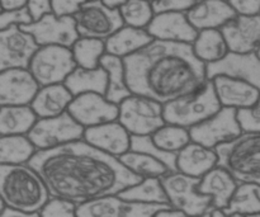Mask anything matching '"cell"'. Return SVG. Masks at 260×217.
Segmentation results:
<instances>
[{"label": "cell", "instance_id": "cell-3", "mask_svg": "<svg viewBox=\"0 0 260 217\" xmlns=\"http://www.w3.org/2000/svg\"><path fill=\"white\" fill-rule=\"evenodd\" d=\"M51 193L40 173L29 164H0V200L32 216L40 212Z\"/></svg>", "mask_w": 260, "mask_h": 217}, {"label": "cell", "instance_id": "cell-1", "mask_svg": "<svg viewBox=\"0 0 260 217\" xmlns=\"http://www.w3.org/2000/svg\"><path fill=\"white\" fill-rule=\"evenodd\" d=\"M28 164L45 180L51 196L78 205L118 195L144 178L119 160L80 139L47 150H38Z\"/></svg>", "mask_w": 260, "mask_h": 217}, {"label": "cell", "instance_id": "cell-26", "mask_svg": "<svg viewBox=\"0 0 260 217\" xmlns=\"http://www.w3.org/2000/svg\"><path fill=\"white\" fill-rule=\"evenodd\" d=\"M151 41H154V37L147 28H137L124 24L106 40L107 53L123 58L141 50Z\"/></svg>", "mask_w": 260, "mask_h": 217}, {"label": "cell", "instance_id": "cell-29", "mask_svg": "<svg viewBox=\"0 0 260 217\" xmlns=\"http://www.w3.org/2000/svg\"><path fill=\"white\" fill-rule=\"evenodd\" d=\"M101 65L108 73V89L106 93V98L108 101L119 104L134 94L127 85L123 58L111 53H104L101 58Z\"/></svg>", "mask_w": 260, "mask_h": 217}, {"label": "cell", "instance_id": "cell-44", "mask_svg": "<svg viewBox=\"0 0 260 217\" xmlns=\"http://www.w3.org/2000/svg\"><path fill=\"white\" fill-rule=\"evenodd\" d=\"M28 10L32 15L33 22L40 20L46 14L52 13V2L51 0H28Z\"/></svg>", "mask_w": 260, "mask_h": 217}, {"label": "cell", "instance_id": "cell-13", "mask_svg": "<svg viewBox=\"0 0 260 217\" xmlns=\"http://www.w3.org/2000/svg\"><path fill=\"white\" fill-rule=\"evenodd\" d=\"M41 46L20 25L0 29V71L12 68L28 69Z\"/></svg>", "mask_w": 260, "mask_h": 217}, {"label": "cell", "instance_id": "cell-18", "mask_svg": "<svg viewBox=\"0 0 260 217\" xmlns=\"http://www.w3.org/2000/svg\"><path fill=\"white\" fill-rule=\"evenodd\" d=\"M228 75L253 84L260 90V56L258 52H229L222 60L207 64V76Z\"/></svg>", "mask_w": 260, "mask_h": 217}, {"label": "cell", "instance_id": "cell-2", "mask_svg": "<svg viewBox=\"0 0 260 217\" xmlns=\"http://www.w3.org/2000/svg\"><path fill=\"white\" fill-rule=\"evenodd\" d=\"M123 63L132 93L162 104L197 90L208 80L207 64L197 57L192 43L154 38L123 57Z\"/></svg>", "mask_w": 260, "mask_h": 217}, {"label": "cell", "instance_id": "cell-33", "mask_svg": "<svg viewBox=\"0 0 260 217\" xmlns=\"http://www.w3.org/2000/svg\"><path fill=\"white\" fill-rule=\"evenodd\" d=\"M122 198L144 203H170L160 177L144 178L137 184L118 193Z\"/></svg>", "mask_w": 260, "mask_h": 217}, {"label": "cell", "instance_id": "cell-41", "mask_svg": "<svg viewBox=\"0 0 260 217\" xmlns=\"http://www.w3.org/2000/svg\"><path fill=\"white\" fill-rule=\"evenodd\" d=\"M32 15L27 7L19 9L2 10L0 13V29L12 27V25H24L32 23Z\"/></svg>", "mask_w": 260, "mask_h": 217}, {"label": "cell", "instance_id": "cell-22", "mask_svg": "<svg viewBox=\"0 0 260 217\" xmlns=\"http://www.w3.org/2000/svg\"><path fill=\"white\" fill-rule=\"evenodd\" d=\"M236 15L229 0H197L187 12L188 19L198 30L220 29Z\"/></svg>", "mask_w": 260, "mask_h": 217}, {"label": "cell", "instance_id": "cell-21", "mask_svg": "<svg viewBox=\"0 0 260 217\" xmlns=\"http://www.w3.org/2000/svg\"><path fill=\"white\" fill-rule=\"evenodd\" d=\"M213 81L216 94L222 107L240 109L255 104L260 98V90L253 84L228 75H217Z\"/></svg>", "mask_w": 260, "mask_h": 217}, {"label": "cell", "instance_id": "cell-35", "mask_svg": "<svg viewBox=\"0 0 260 217\" xmlns=\"http://www.w3.org/2000/svg\"><path fill=\"white\" fill-rule=\"evenodd\" d=\"M78 66L95 69L101 66V58L107 53L106 41L101 38L81 37L71 47Z\"/></svg>", "mask_w": 260, "mask_h": 217}, {"label": "cell", "instance_id": "cell-50", "mask_svg": "<svg viewBox=\"0 0 260 217\" xmlns=\"http://www.w3.org/2000/svg\"><path fill=\"white\" fill-rule=\"evenodd\" d=\"M151 2H152V0H151Z\"/></svg>", "mask_w": 260, "mask_h": 217}, {"label": "cell", "instance_id": "cell-38", "mask_svg": "<svg viewBox=\"0 0 260 217\" xmlns=\"http://www.w3.org/2000/svg\"><path fill=\"white\" fill-rule=\"evenodd\" d=\"M131 150L135 151L146 152V154L152 155L154 158L159 159L160 162L164 163L170 170H178L177 160L178 154L177 152H169L162 150L161 147L157 146L155 141L152 140L151 135H144V136H139V135H132L131 141Z\"/></svg>", "mask_w": 260, "mask_h": 217}, {"label": "cell", "instance_id": "cell-11", "mask_svg": "<svg viewBox=\"0 0 260 217\" xmlns=\"http://www.w3.org/2000/svg\"><path fill=\"white\" fill-rule=\"evenodd\" d=\"M169 206L170 203H144L111 195L80 203L78 217H150Z\"/></svg>", "mask_w": 260, "mask_h": 217}, {"label": "cell", "instance_id": "cell-43", "mask_svg": "<svg viewBox=\"0 0 260 217\" xmlns=\"http://www.w3.org/2000/svg\"><path fill=\"white\" fill-rule=\"evenodd\" d=\"M52 12L57 15H75L89 0H51Z\"/></svg>", "mask_w": 260, "mask_h": 217}, {"label": "cell", "instance_id": "cell-42", "mask_svg": "<svg viewBox=\"0 0 260 217\" xmlns=\"http://www.w3.org/2000/svg\"><path fill=\"white\" fill-rule=\"evenodd\" d=\"M197 0H152L155 14L164 12H185L187 13Z\"/></svg>", "mask_w": 260, "mask_h": 217}, {"label": "cell", "instance_id": "cell-16", "mask_svg": "<svg viewBox=\"0 0 260 217\" xmlns=\"http://www.w3.org/2000/svg\"><path fill=\"white\" fill-rule=\"evenodd\" d=\"M41 89L29 69L12 68L0 73V106L30 104Z\"/></svg>", "mask_w": 260, "mask_h": 217}, {"label": "cell", "instance_id": "cell-6", "mask_svg": "<svg viewBox=\"0 0 260 217\" xmlns=\"http://www.w3.org/2000/svg\"><path fill=\"white\" fill-rule=\"evenodd\" d=\"M160 179L173 207L183 211L187 216H207L212 207V198L198 191L202 178L179 170H169Z\"/></svg>", "mask_w": 260, "mask_h": 217}, {"label": "cell", "instance_id": "cell-15", "mask_svg": "<svg viewBox=\"0 0 260 217\" xmlns=\"http://www.w3.org/2000/svg\"><path fill=\"white\" fill-rule=\"evenodd\" d=\"M68 111L86 129L117 121L119 117V104L108 101L103 94L83 93L74 97Z\"/></svg>", "mask_w": 260, "mask_h": 217}, {"label": "cell", "instance_id": "cell-27", "mask_svg": "<svg viewBox=\"0 0 260 217\" xmlns=\"http://www.w3.org/2000/svg\"><path fill=\"white\" fill-rule=\"evenodd\" d=\"M74 96L83 93H99L106 96L108 89V73L103 66L85 69L78 66L63 81Z\"/></svg>", "mask_w": 260, "mask_h": 217}, {"label": "cell", "instance_id": "cell-46", "mask_svg": "<svg viewBox=\"0 0 260 217\" xmlns=\"http://www.w3.org/2000/svg\"><path fill=\"white\" fill-rule=\"evenodd\" d=\"M28 0H2V10L19 9L27 7Z\"/></svg>", "mask_w": 260, "mask_h": 217}, {"label": "cell", "instance_id": "cell-48", "mask_svg": "<svg viewBox=\"0 0 260 217\" xmlns=\"http://www.w3.org/2000/svg\"><path fill=\"white\" fill-rule=\"evenodd\" d=\"M102 2L106 3V4H108V5H111V7H119V5H121L124 0H102Z\"/></svg>", "mask_w": 260, "mask_h": 217}, {"label": "cell", "instance_id": "cell-12", "mask_svg": "<svg viewBox=\"0 0 260 217\" xmlns=\"http://www.w3.org/2000/svg\"><path fill=\"white\" fill-rule=\"evenodd\" d=\"M192 141L215 149L243 134L238 119V109L222 107L216 114L189 129Z\"/></svg>", "mask_w": 260, "mask_h": 217}, {"label": "cell", "instance_id": "cell-39", "mask_svg": "<svg viewBox=\"0 0 260 217\" xmlns=\"http://www.w3.org/2000/svg\"><path fill=\"white\" fill-rule=\"evenodd\" d=\"M78 203L63 197L51 196L41 210L42 217H73L78 216Z\"/></svg>", "mask_w": 260, "mask_h": 217}, {"label": "cell", "instance_id": "cell-7", "mask_svg": "<svg viewBox=\"0 0 260 217\" xmlns=\"http://www.w3.org/2000/svg\"><path fill=\"white\" fill-rule=\"evenodd\" d=\"M118 121L131 135H152L167 123L164 104L149 97L132 94L119 103Z\"/></svg>", "mask_w": 260, "mask_h": 217}, {"label": "cell", "instance_id": "cell-19", "mask_svg": "<svg viewBox=\"0 0 260 217\" xmlns=\"http://www.w3.org/2000/svg\"><path fill=\"white\" fill-rule=\"evenodd\" d=\"M147 30L157 40L193 43L200 30L193 27L185 12H164L154 15Z\"/></svg>", "mask_w": 260, "mask_h": 217}, {"label": "cell", "instance_id": "cell-20", "mask_svg": "<svg viewBox=\"0 0 260 217\" xmlns=\"http://www.w3.org/2000/svg\"><path fill=\"white\" fill-rule=\"evenodd\" d=\"M83 139L93 146L117 158L131 150L132 135L118 119L98 126L86 127Z\"/></svg>", "mask_w": 260, "mask_h": 217}, {"label": "cell", "instance_id": "cell-9", "mask_svg": "<svg viewBox=\"0 0 260 217\" xmlns=\"http://www.w3.org/2000/svg\"><path fill=\"white\" fill-rule=\"evenodd\" d=\"M81 37L106 41L124 25L118 7H111L102 0H89L74 15Z\"/></svg>", "mask_w": 260, "mask_h": 217}, {"label": "cell", "instance_id": "cell-49", "mask_svg": "<svg viewBox=\"0 0 260 217\" xmlns=\"http://www.w3.org/2000/svg\"><path fill=\"white\" fill-rule=\"evenodd\" d=\"M258 55L260 56V47H259V50H258Z\"/></svg>", "mask_w": 260, "mask_h": 217}, {"label": "cell", "instance_id": "cell-32", "mask_svg": "<svg viewBox=\"0 0 260 217\" xmlns=\"http://www.w3.org/2000/svg\"><path fill=\"white\" fill-rule=\"evenodd\" d=\"M193 45L197 57L205 64L220 61L230 52L228 42L221 29H202L198 33Z\"/></svg>", "mask_w": 260, "mask_h": 217}, {"label": "cell", "instance_id": "cell-45", "mask_svg": "<svg viewBox=\"0 0 260 217\" xmlns=\"http://www.w3.org/2000/svg\"><path fill=\"white\" fill-rule=\"evenodd\" d=\"M238 14H260V0H229Z\"/></svg>", "mask_w": 260, "mask_h": 217}, {"label": "cell", "instance_id": "cell-8", "mask_svg": "<svg viewBox=\"0 0 260 217\" xmlns=\"http://www.w3.org/2000/svg\"><path fill=\"white\" fill-rule=\"evenodd\" d=\"M78 68L71 47L45 45L38 48L29 64L30 73L41 86L63 83Z\"/></svg>", "mask_w": 260, "mask_h": 217}, {"label": "cell", "instance_id": "cell-36", "mask_svg": "<svg viewBox=\"0 0 260 217\" xmlns=\"http://www.w3.org/2000/svg\"><path fill=\"white\" fill-rule=\"evenodd\" d=\"M151 137L155 144L161 147L162 150L169 152H177V154L192 141L189 129L168 123V122L159 130H156L151 135Z\"/></svg>", "mask_w": 260, "mask_h": 217}, {"label": "cell", "instance_id": "cell-14", "mask_svg": "<svg viewBox=\"0 0 260 217\" xmlns=\"http://www.w3.org/2000/svg\"><path fill=\"white\" fill-rule=\"evenodd\" d=\"M20 27L29 32L40 46L60 45L73 47L80 38L74 15H57L52 12L40 20Z\"/></svg>", "mask_w": 260, "mask_h": 217}, {"label": "cell", "instance_id": "cell-47", "mask_svg": "<svg viewBox=\"0 0 260 217\" xmlns=\"http://www.w3.org/2000/svg\"><path fill=\"white\" fill-rule=\"evenodd\" d=\"M183 216H187V215H185L183 211L173 207L172 205H170L169 207L164 208V210L159 211V212L156 213V217H183Z\"/></svg>", "mask_w": 260, "mask_h": 217}, {"label": "cell", "instance_id": "cell-51", "mask_svg": "<svg viewBox=\"0 0 260 217\" xmlns=\"http://www.w3.org/2000/svg\"><path fill=\"white\" fill-rule=\"evenodd\" d=\"M259 216H260V215H259Z\"/></svg>", "mask_w": 260, "mask_h": 217}, {"label": "cell", "instance_id": "cell-34", "mask_svg": "<svg viewBox=\"0 0 260 217\" xmlns=\"http://www.w3.org/2000/svg\"><path fill=\"white\" fill-rule=\"evenodd\" d=\"M119 160L126 165L128 169L136 173L137 175L142 178L147 177H161L162 174L169 172V168L160 162L159 159L154 158L152 155L146 154V152L135 151V150H129V151L124 152L123 155L119 157Z\"/></svg>", "mask_w": 260, "mask_h": 217}, {"label": "cell", "instance_id": "cell-24", "mask_svg": "<svg viewBox=\"0 0 260 217\" xmlns=\"http://www.w3.org/2000/svg\"><path fill=\"white\" fill-rule=\"evenodd\" d=\"M177 165L179 172L202 178L218 165V154L213 147L190 141L178 152Z\"/></svg>", "mask_w": 260, "mask_h": 217}, {"label": "cell", "instance_id": "cell-17", "mask_svg": "<svg viewBox=\"0 0 260 217\" xmlns=\"http://www.w3.org/2000/svg\"><path fill=\"white\" fill-rule=\"evenodd\" d=\"M220 29L231 52H258L260 47V14H238Z\"/></svg>", "mask_w": 260, "mask_h": 217}, {"label": "cell", "instance_id": "cell-23", "mask_svg": "<svg viewBox=\"0 0 260 217\" xmlns=\"http://www.w3.org/2000/svg\"><path fill=\"white\" fill-rule=\"evenodd\" d=\"M239 183L240 182L228 169L216 165L207 174L203 175L198 184V191L211 196L212 207L225 208L230 203Z\"/></svg>", "mask_w": 260, "mask_h": 217}, {"label": "cell", "instance_id": "cell-30", "mask_svg": "<svg viewBox=\"0 0 260 217\" xmlns=\"http://www.w3.org/2000/svg\"><path fill=\"white\" fill-rule=\"evenodd\" d=\"M225 216H259L260 184L240 182L228 207L222 208Z\"/></svg>", "mask_w": 260, "mask_h": 217}, {"label": "cell", "instance_id": "cell-31", "mask_svg": "<svg viewBox=\"0 0 260 217\" xmlns=\"http://www.w3.org/2000/svg\"><path fill=\"white\" fill-rule=\"evenodd\" d=\"M37 151L28 135L0 137V164H27Z\"/></svg>", "mask_w": 260, "mask_h": 217}, {"label": "cell", "instance_id": "cell-25", "mask_svg": "<svg viewBox=\"0 0 260 217\" xmlns=\"http://www.w3.org/2000/svg\"><path fill=\"white\" fill-rule=\"evenodd\" d=\"M74 97L75 96L63 83L45 85L41 86L30 106L37 113L38 118L55 117L68 111Z\"/></svg>", "mask_w": 260, "mask_h": 217}, {"label": "cell", "instance_id": "cell-10", "mask_svg": "<svg viewBox=\"0 0 260 217\" xmlns=\"http://www.w3.org/2000/svg\"><path fill=\"white\" fill-rule=\"evenodd\" d=\"M84 132L85 127L66 111L55 117L38 118L27 135L38 150H47L83 139Z\"/></svg>", "mask_w": 260, "mask_h": 217}, {"label": "cell", "instance_id": "cell-5", "mask_svg": "<svg viewBox=\"0 0 260 217\" xmlns=\"http://www.w3.org/2000/svg\"><path fill=\"white\" fill-rule=\"evenodd\" d=\"M222 108L213 81L208 79L203 86L164 104V118L168 123L190 127L210 118Z\"/></svg>", "mask_w": 260, "mask_h": 217}, {"label": "cell", "instance_id": "cell-4", "mask_svg": "<svg viewBox=\"0 0 260 217\" xmlns=\"http://www.w3.org/2000/svg\"><path fill=\"white\" fill-rule=\"evenodd\" d=\"M218 165L228 169L239 182L260 184V132H246L215 147Z\"/></svg>", "mask_w": 260, "mask_h": 217}, {"label": "cell", "instance_id": "cell-40", "mask_svg": "<svg viewBox=\"0 0 260 217\" xmlns=\"http://www.w3.org/2000/svg\"><path fill=\"white\" fill-rule=\"evenodd\" d=\"M238 119L243 131L260 132V98L253 106L238 109Z\"/></svg>", "mask_w": 260, "mask_h": 217}, {"label": "cell", "instance_id": "cell-28", "mask_svg": "<svg viewBox=\"0 0 260 217\" xmlns=\"http://www.w3.org/2000/svg\"><path fill=\"white\" fill-rule=\"evenodd\" d=\"M38 116L30 104L2 106L0 108V135H27L32 130Z\"/></svg>", "mask_w": 260, "mask_h": 217}, {"label": "cell", "instance_id": "cell-37", "mask_svg": "<svg viewBox=\"0 0 260 217\" xmlns=\"http://www.w3.org/2000/svg\"><path fill=\"white\" fill-rule=\"evenodd\" d=\"M124 24L137 28H147L155 15L151 0H124L119 5Z\"/></svg>", "mask_w": 260, "mask_h": 217}]
</instances>
